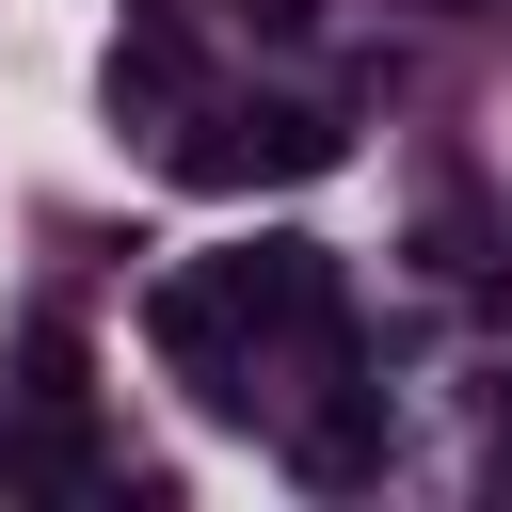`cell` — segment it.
Here are the masks:
<instances>
[{"mask_svg": "<svg viewBox=\"0 0 512 512\" xmlns=\"http://www.w3.org/2000/svg\"><path fill=\"white\" fill-rule=\"evenodd\" d=\"M144 320H160V352H176L224 416H272V400H288V384H272L288 352H352V320H336V256H320V240H240V256L176 272Z\"/></svg>", "mask_w": 512, "mask_h": 512, "instance_id": "cell-1", "label": "cell"}, {"mask_svg": "<svg viewBox=\"0 0 512 512\" xmlns=\"http://www.w3.org/2000/svg\"><path fill=\"white\" fill-rule=\"evenodd\" d=\"M320 160H336V112H304V96H256V112L176 128V176H192V192H240V176H320Z\"/></svg>", "mask_w": 512, "mask_h": 512, "instance_id": "cell-2", "label": "cell"}, {"mask_svg": "<svg viewBox=\"0 0 512 512\" xmlns=\"http://www.w3.org/2000/svg\"><path fill=\"white\" fill-rule=\"evenodd\" d=\"M192 80H208V48H192V16H176V0H144V16L112 32V96H128V112H176Z\"/></svg>", "mask_w": 512, "mask_h": 512, "instance_id": "cell-3", "label": "cell"}]
</instances>
